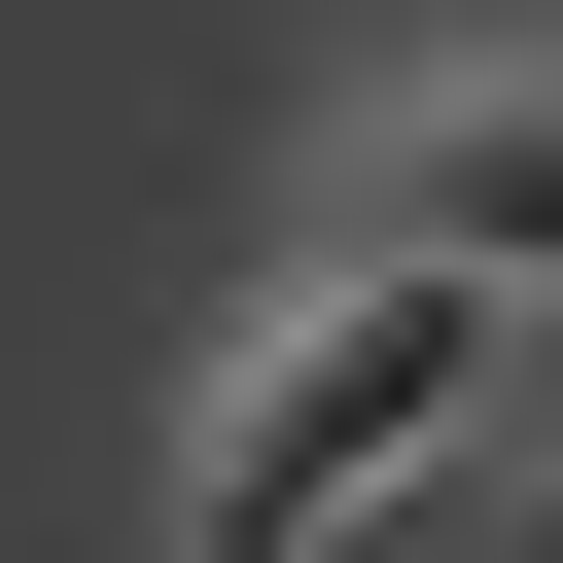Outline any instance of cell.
Wrapping results in <instances>:
<instances>
[{"instance_id": "obj_1", "label": "cell", "mask_w": 563, "mask_h": 563, "mask_svg": "<svg viewBox=\"0 0 563 563\" xmlns=\"http://www.w3.org/2000/svg\"><path fill=\"white\" fill-rule=\"evenodd\" d=\"M563 387V317H493V282H387V246H317L282 317H246V387L176 422V563H317V528H387L422 457H493Z\"/></svg>"}, {"instance_id": "obj_3", "label": "cell", "mask_w": 563, "mask_h": 563, "mask_svg": "<svg viewBox=\"0 0 563 563\" xmlns=\"http://www.w3.org/2000/svg\"><path fill=\"white\" fill-rule=\"evenodd\" d=\"M493 457H528V563H563V387H528V422H493Z\"/></svg>"}, {"instance_id": "obj_2", "label": "cell", "mask_w": 563, "mask_h": 563, "mask_svg": "<svg viewBox=\"0 0 563 563\" xmlns=\"http://www.w3.org/2000/svg\"><path fill=\"white\" fill-rule=\"evenodd\" d=\"M317 246L563 317V70H528V35H493V70H387V141H352V211H317Z\"/></svg>"}]
</instances>
